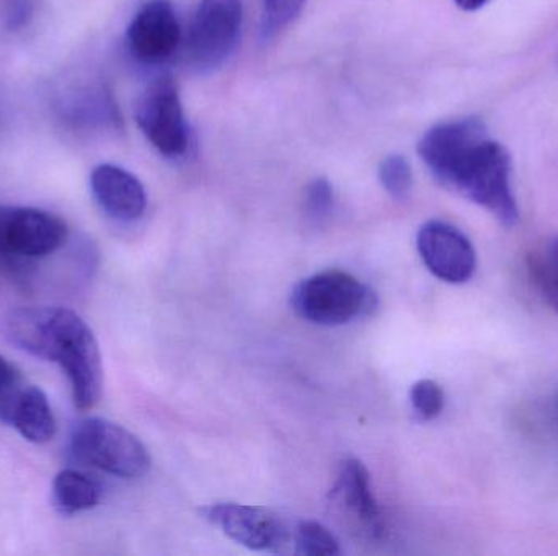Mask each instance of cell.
<instances>
[{
	"mask_svg": "<svg viewBox=\"0 0 558 556\" xmlns=\"http://www.w3.org/2000/svg\"><path fill=\"white\" fill-rule=\"evenodd\" d=\"M418 153L442 186L487 209L505 227L517 224L510 153L481 118L436 124L420 140Z\"/></svg>",
	"mask_w": 558,
	"mask_h": 556,
	"instance_id": "obj_1",
	"label": "cell"
},
{
	"mask_svg": "<svg viewBox=\"0 0 558 556\" xmlns=\"http://www.w3.org/2000/svg\"><path fill=\"white\" fill-rule=\"evenodd\" d=\"M3 329L16 348L62 369L77 410L98 404L104 391L100 348L81 316L64 307H20L7 316Z\"/></svg>",
	"mask_w": 558,
	"mask_h": 556,
	"instance_id": "obj_2",
	"label": "cell"
},
{
	"mask_svg": "<svg viewBox=\"0 0 558 556\" xmlns=\"http://www.w3.org/2000/svg\"><path fill=\"white\" fill-rule=\"evenodd\" d=\"M291 307L308 323L340 326L374 312L377 296L353 274L328 270L302 280L292 289Z\"/></svg>",
	"mask_w": 558,
	"mask_h": 556,
	"instance_id": "obj_3",
	"label": "cell"
},
{
	"mask_svg": "<svg viewBox=\"0 0 558 556\" xmlns=\"http://www.w3.org/2000/svg\"><path fill=\"white\" fill-rule=\"evenodd\" d=\"M71 456L120 479H140L150 469L149 450L126 428L104 418H85L72 428Z\"/></svg>",
	"mask_w": 558,
	"mask_h": 556,
	"instance_id": "obj_4",
	"label": "cell"
},
{
	"mask_svg": "<svg viewBox=\"0 0 558 556\" xmlns=\"http://www.w3.org/2000/svg\"><path fill=\"white\" fill-rule=\"evenodd\" d=\"M199 515L248 551L292 554L295 522L292 524L274 509L241 503H213L199 509Z\"/></svg>",
	"mask_w": 558,
	"mask_h": 556,
	"instance_id": "obj_5",
	"label": "cell"
},
{
	"mask_svg": "<svg viewBox=\"0 0 558 556\" xmlns=\"http://www.w3.org/2000/svg\"><path fill=\"white\" fill-rule=\"evenodd\" d=\"M136 121L146 139L169 159L189 150L190 133L179 87L170 75L156 78L141 95Z\"/></svg>",
	"mask_w": 558,
	"mask_h": 556,
	"instance_id": "obj_6",
	"label": "cell"
},
{
	"mask_svg": "<svg viewBox=\"0 0 558 556\" xmlns=\"http://www.w3.org/2000/svg\"><path fill=\"white\" fill-rule=\"evenodd\" d=\"M241 0H202L189 33L190 61L199 71H213L228 61L241 38Z\"/></svg>",
	"mask_w": 558,
	"mask_h": 556,
	"instance_id": "obj_7",
	"label": "cell"
},
{
	"mask_svg": "<svg viewBox=\"0 0 558 556\" xmlns=\"http://www.w3.org/2000/svg\"><path fill=\"white\" fill-rule=\"evenodd\" d=\"M68 240L58 215L25 206H0V258L35 260L54 254Z\"/></svg>",
	"mask_w": 558,
	"mask_h": 556,
	"instance_id": "obj_8",
	"label": "cell"
},
{
	"mask_svg": "<svg viewBox=\"0 0 558 556\" xmlns=\"http://www.w3.org/2000/svg\"><path fill=\"white\" fill-rule=\"evenodd\" d=\"M416 248L429 273L449 284H464L474 276L477 255L474 245L454 225L428 221L420 227Z\"/></svg>",
	"mask_w": 558,
	"mask_h": 556,
	"instance_id": "obj_9",
	"label": "cell"
},
{
	"mask_svg": "<svg viewBox=\"0 0 558 556\" xmlns=\"http://www.w3.org/2000/svg\"><path fill=\"white\" fill-rule=\"evenodd\" d=\"M182 41L179 16L169 0H149L131 20L126 29L130 54L143 64L169 61Z\"/></svg>",
	"mask_w": 558,
	"mask_h": 556,
	"instance_id": "obj_10",
	"label": "cell"
},
{
	"mask_svg": "<svg viewBox=\"0 0 558 556\" xmlns=\"http://www.w3.org/2000/svg\"><path fill=\"white\" fill-rule=\"evenodd\" d=\"M0 421L33 444L49 443L56 434L54 415L45 392L23 384L22 379L0 395Z\"/></svg>",
	"mask_w": 558,
	"mask_h": 556,
	"instance_id": "obj_11",
	"label": "cell"
},
{
	"mask_svg": "<svg viewBox=\"0 0 558 556\" xmlns=\"http://www.w3.org/2000/svg\"><path fill=\"white\" fill-rule=\"evenodd\" d=\"M90 188L101 211L114 221L134 222L146 212L147 196L143 183L121 166L111 163L95 166Z\"/></svg>",
	"mask_w": 558,
	"mask_h": 556,
	"instance_id": "obj_12",
	"label": "cell"
},
{
	"mask_svg": "<svg viewBox=\"0 0 558 556\" xmlns=\"http://www.w3.org/2000/svg\"><path fill=\"white\" fill-rule=\"evenodd\" d=\"M331 496L367 535L383 534V515L371 486L369 472L361 460L350 457L340 464Z\"/></svg>",
	"mask_w": 558,
	"mask_h": 556,
	"instance_id": "obj_13",
	"label": "cell"
},
{
	"mask_svg": "<svg viewBox=\"0 0 558 556\" xmlns=\"http://www.w3.org/2000/svg\"><path fill=\"white\" fill-rule=\"evenodd\" d=\"M61 110L65 121L82 129L114 131L121 126L120 111L111 91L101 85L74 88Z\"/></svg>",
	"mask_w": 558,
	"mask_h": 556,
	"instance_id": "obj_14",
	"label": "cell"
},
{
	"mask_svg": "<svg viewBox=\"0 0 558 556\" xmlns=\"http://www.w3.org/2000/svg\"><path fill=\"white\" fill-rule=\"evenodd\" d=\"M52 499L56 508L65 516L88 511L98 506L101 489L92 477L74 469H65L56 475L52 483Z\"/></svg>",
	"mask_w": 558,
	"mask_h": 556,
	"instance_id": "obj_15",
	"label": "cell"
},
{
	"mask_svg": "<svg viewBox=\"0 0 558 556\" xmlns=\"http://www.w3.org/2000/svg\"><path fill=\"white\" fill-rule=\"evenodd\" d=\"M530 274L541 296L558 313V235L530 255Z\"/></svg>",
	"mask_w": 558,
	"mask_h": 556,
	"instance_id": "obj_16",
	"label": "cell"
},
{
	"mask_svg": "<svg viewBox=\"0 0 558 556\" xmlns=\"http://www.w3.org/2000/svg\"><path fill=\"white\" fill-rule=\"evenodd\" d=\"M340 542L317 521H298L294 528L292 554L304 556L338 555Z\"/></svg>",
	"mask_w": 558,
	"mask_h": 556,
	"instance_id": "obj_17",
	"label": "cell"
},
{
	"mask_svg": "<svg viewBox=\"0 0 558 556\" xmlns=\"http://www.w3.org/2000/svg\"><path fill=\"white\" fill-rule=\"evenodd\" d=\"M379 178L384 189L393 199L402 201V199L409 198L413 186V173L405 157H386L379 165Z\"/></svg>",
	"mask_w": 558,
	"mask_h": 556,
	"instance_id": "obj_18",
	"label": "cell"
},
{
	"mask_svg": "<svg viewBox=\"0 0 558 556\" xmlns=\"http://www.w3.org/2000/svg\"><path fill=\"white\" fill-rule=\"evenodd\" d=\"M410 401L420 420L432 421L438 418L445 408V392L438 382L423 379L410 391Z\"/></svg>",
	"mask_w": 558,
	"mask_h": 556,
	"instance_id": "obj_19",
	"label": "cell"
},
{
	"mask_svg": "<svg viewBox=\"0 0 558 556\" xmlns=\"http://www.w3.org/2000/svg\"><path fill=\"white\" fill-rule=\"evenodd\" d=\"M305 0H264V38H274L291 25L304 9Z\"/></svg>",
	"mask_w": 558,
	"mask_h": 556,
	"instance_id": "obj_20",
	"label": "cell"
},
{
	"mask_svg": "<svg viewBox=\"0 0 558 556\" xmlns=\"http://www.w3.org/2000/svg\"><path fill=\"white\" fill-rule=\"evenodd\" d=\"M333 186L327 178H315L308 183L304 195L305 218L314 224H320L333 211Z\"/></svg>",
	"mask_w": 558,
	"mask_h": 556,
	"instance_id": "obj_21",
	"label": "cell"
},
{
	"mask_svg": "<svg viewBox=\"0 0 558 556\" xmlns=\"http://www.w3.org/2000/svg\"><path fill=\"white\" fill-rule=\"evenodd\" d=\"M36 12V0H5L2 22L7 32H22L32 23Z\"/></svg>",
	"mask_w": 558,
	"mask_h": 556,
	"instance_id": "obj_22",
	"label": "cell"
},
{
	"mask_svg": "<svg viewBox=\"0 0 558 556\" xmlns=\"http://www.w3.org/2000/svg\"><path fill=\"white\" fill-rule=\"evenodd\" d=\"M19 381V372L15 371V368L3 356H0V395L5 394Z\"/></svg>",
	"mask_w": 558,
	"mask_h": 556,
	"instance_id": "obj_23",
	"label": "cell"
},
{
	"mask_svg": "<svg viewBox=\"0 0 558 556\" xmlns=\"http://www.w3.org/2000/svg\"><path fill=\"white\" fill-rule=\"evenodd\" d=\"M490 0H454L456 5L459 9L464 10V12H475V10H481L482 7L487 5Z\"/></svg>",
	"mask_w": 558,
	"mask_h": 556,
	"instance_id": "obj_24",
	"label": "cell"
},
{
	"mask_svg": "<svg viewBox=\"0 0 558 556\" xmlns=\"http://www.w3.org/2000/svg\"><path fill=\"white\" fill-rule=\"evenodd\" d=\"M556 413H557V418H558V397H557V401H556Z\"/></svg>",
	"mask_w": 558,
	"mask_h": 556,
	"instance_id": "obj_25",
	"label": "cell"
}]
</instances>
